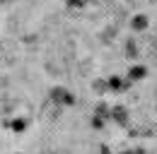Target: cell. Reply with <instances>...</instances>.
<instances>
[{"label":"cell","mask_w":157,"mask_h":154,"mask_svg":"<svg viewBox=\"0 0 157 154\" xmlns=\"http://www.w3.org/2000/svg\"><path fill=\"white\" fill-rule=\"evenodd\" d=\"M51 99H53V104H63V106H70L75 101L73 92H68L65 87H53L51 89Z\"/></svg>","instance_id":"1"},{"label":"cell","mask_w":157,"mask_h":154,"mask_svg":"<svg viewBox=\"0 0 157 154\" xmlns=\"http://www.w3.org/2000/svg\"><path fill=\"white\" fill-rule=\"evenodd\" d=\"M147 24H150V22H147L145 15H136V17L131 19V29H136V31H145Z\"/></svg>","instance_id":"2"},{"label":"cell","mask_w":157,"mask_h":154,"mask_svg":"<svg viewBox=\"0 0 157 154\" xmlns=\"http://www.w3.org/2000/svg\"><path fill=\"white\" fill-rule=\"evenodd\" d=\"M111 116H114V120H116L118 125H126V123H128V111H126L123 106H114Z\"/></svg>","instance_id":"3"},{"label":"cell","mask_w":157,"mask_h":154,"mask_svg":"<svg viewBox=\"0 0 157 154\" xmlns=\"http://www.w3.org/2000/svg\"><path fill=\"white\" fill-rule=\"evenodd\" d=\"M145 72H147V70H145L143 65H136V68H131L128 77H131V79H143V77H145Z\"/></svg>","instance_id":"4"},{"label":"cell","mask_w":157,"mask_h":154,"mask_svg":"<svg viewBox=\"0 0 157 154\" xmlns=\"http://www.w3.org/2000/svg\"><path fill=\"white\" fill-rule=\"evenodd\" d=\"M114 36H116V27H106V29L101 31V41H104V43L114 41Z\"/></svg>","instance_id":"5"},{"label":"cell","mask_w":157,"mask_h":154,"mask_svg":"<svg viewBox=\"0 0 157 154\" xmlns=\"http://www.w3.org/2000/svg\"><path fill=\"white\" fill-rule=\"evenodd\" d=\"M126 56H128V58H138V46H136V41H133V38L126 43Z\"/></svg>","instance_id":"6"},{"label":"cell","mask_w":157,"mask_h":154,"mask_svg":"<svg viewBox=\"0 0 157 154\" xmlns=\"http://www.w3.org/2000/svg\"><path fill=\"white\" fill-rule=\"evenodd\" d=\"M106 87H109V84H106V82H101V79H97V82H94V89H97V92H104Z\"/></svg>","instance_id":"7"},{"label":"cell","mask_w":157,"mask_h":154,"mask_svg":"<svg viewBox=\"0 0 157 154\" xmlns=\"http://www.w3.org/2000/svg\"><path fill=\"white\" fill-rule=\"evenodd\" d=\"M65 2H68L70 7H82V5H85V0H65Z\"/></svg>","instance_id":"8"}]
</instances>
